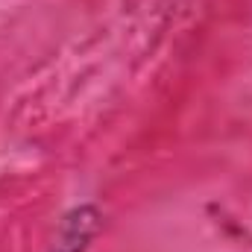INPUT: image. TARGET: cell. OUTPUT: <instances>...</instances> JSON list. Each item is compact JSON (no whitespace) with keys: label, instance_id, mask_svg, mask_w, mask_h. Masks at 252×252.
I'll return each instance as SVG.
<instances>
[{"label":"cell","instance_id":"cell-1","mask_svg":"<svg viewBox=\"0 0 252 252\" xmlns=\"http://www.w3.org/2000/svg\"><path fill=\"white\" fill-rule=\"evenodd\" d=\"M100 220H103V214L91 202L70 208L62 217V226L56 232V241H53L50 252H88L91 241L100 232Z\"/></svg>","mask_w":252,"mask_h":252}]
</instances>
